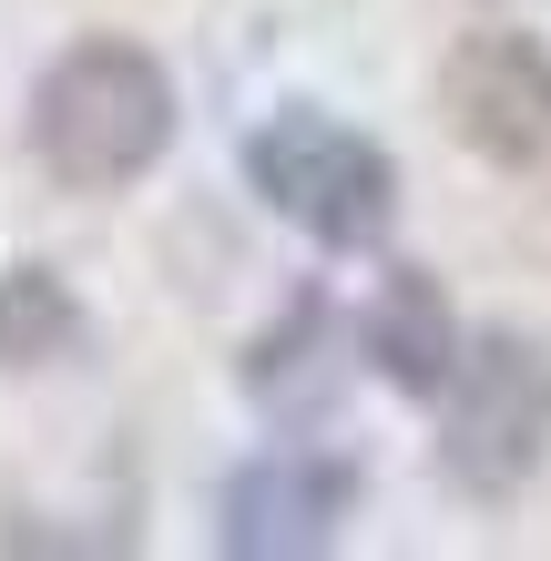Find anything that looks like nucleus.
I'll return each mask as SVG.
<instances>
[{
	"instance_id": "nucleus-2",
	"label": "nucleus",
	"mask_w": 551,
	"mask_h": 561,
	"mask_svg": "<svg viewBox=\"0 0 551 561\" xmlns=\"http://www.w3.org/2000/svg\"><path fill=\"white\" fill-rule=\"evenodd\" d=\"M245 184L317 245H378L388 215H399V163H388L358 123L317 113V103H286L245 134Z\"/></svg>"
},
{
	"instance_id": "nucleus-6",
	"label": "nucleus",
	"mask_w": 551,
	"mask_h": 561,
	"mask_svg": "<svg viewBox=\"0 0 551 561\" xmlns=\"http://www.w3.org/2000/svg\"><path fill=\"white\" fill-rule=\"evenodd\" d=\"M358 357L388 378V388H409V399H439L449 378H460V327H449V296L439 276H418V266H388L378 296L358 307Z\"/></svg>"
},
{
	"instance_id": "nucleus-4",
	"label": "nucleus",
	"mask_w": 551,
	"mask_h": 561,
	"mask_svg": "<svg viewBox=\"0 0 551 561\" xmlns=\"http://www.w3.org/2000/svg\"><path fill=\"white\" fill-rule=\"evenodd\" d=\"M439 123L491 174H551V51L531 31H460L439 61Z\"/></svg>"
},
{
	"instance_id": "nucleus-1",
	"label": "nucleus",
	"mask_w": 551,
	"mask_h": 561,
	"mask_svg": "<svg viewBox=\"0 0 551 561\" xmlns=\"http://www.w3.org/2000/svg\"><path fill=\"white\" fill-rule=\"evenodd\" d=\"M31 163L61 184V194H113L164 163L174 144V82L164 61L144 42H113V31H92V42L51 51V72L31 82Z\"/></svg>"
},
{
	"instance_id": "nucleus-5",
	"label": "nucleus",
	"mask_w": 551,
	"mask_h": 561,
	"mask_svg": "<svg viewBox=\"0 0 551 561\" xmlns=\"http://www.w3.org/2000/svg\"><path fill=\"white\" fill-rule=\"evenodd\" d=\"M347 490H358V480H347V459L307 449V439H286V449L245 459V470L225 480L215 541L236 551V561H307V551H328V541H337Z\"/></svg>"
},
{
	"instance_id": "nucleus-3",
	"label": "nucleus",
	"mask_w": 551,
	"mask_h": 561,
	"mask_svg": "<svg viewBox=\"0 0 551 561\" xmlns=\"http://www.w3.org/2000/svg\"><path fill=\"white\" fill-rule=\"evenodd\" d=\"M541 449H551V347L491 327V337H470L460 378L439 388V459L460 490L501 501L541 470Z\"/></svg>"
},
{
	"instance_id": "nucleus-8",
	"label": "nucleus",
	"mask_w": 551,
	"mask_h": 561,
	"mask_svg": "<svg viewBox=\"0 0 551 561\" xmlns=\"http://www.w3.org/2000/svg\"><path fill=\"white\" fill-rule=\"evenodd\" d=\"M328 347H358V317H328V296H297V307H286V327H266V337H255V368H245V388L255 399H307L317 378H328Z\"/></svg>"
},
{
	"instance_id": "nucleus-7",
	"label": "nucleus",
	"mask_w": 551,
	"mask_h": 561,
	"mask_svg": "<svg viewBox=\"0 0 551 561\" xmlns=\"http://www.w3.org/2000/svg\"><path fill=\"white\" fill-rule=\"evenodd\" d=\"M82 357V307L51 266H0V378Z\"/></svg>"
}]
</instances>
